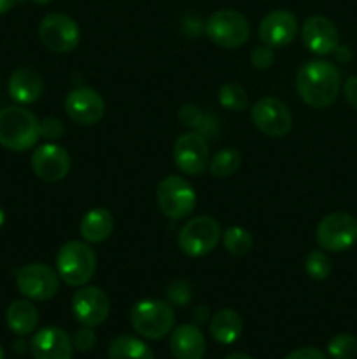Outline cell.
Here are the masks:
<instances>
[{
    "instance_id": "obj_30",
    "label": "cell",
    "mask_w": 357,
    "mask_h": 359,
    "mask_svg": "<svg viewBox=\"0 0 357 359\" xmlns=\"http://www.w3.org/2000/svg\"><path fill=\"white\" fill-rule=\"evenodd\" d=\"M168 300L174 305H186L189 300H191V286H189L186 280H175L168 286L167 290Z\"/></svg>"
},
{
    "instance_id": "obj_31",
    "label": "cell",
    "mask_w": 357,
    "mask_h": 359,
    "mask_svg": "<svg viewBox=\"0 0 357 359\" xmlns=\"http://www.w3.org/2000/svg\"><path fill=\"white\" fill-rule=\"evenodd\" d=\"M178 119L184 126H189V128H200L202 123L205 121V114L200 111L198 105L186 104L184 107H181L178 111Z\"/></svg>"
},
{
    "instance_id": "obj_25",
    "label": "cell",
    "mask_w": 357,
    "mask_h": 359,
    "mask_svg": "<svg viewBox=\"0 0 357 359\" xmlns=\"http://www.w3.org/2000/svg\"><path fill=\"white\" fill-rule=\"evenodd\" d=\"M240 165L241 154L238 153V149H234V147H226V149H220L219 153L210 160L209 170L214 177L226 179L231 177V175L240 168Z\"/></svg>"
},
{
    "instance_id": "obj_1",
    "label": "cell",
    "mask_w": 357,
    "mask_h": 359,
    "mask_svg": "<svg viewBox=\"0 0 357 359\" xmlns=\"http://www.w3.org/2000/svg\"><path fill=\"white\" fill-rule=\"evenodd\" d=\"M340 84V70L326 60H312L298 70V95L310 107H329L338 97Z\"/></svg>"
},
{
    "instance_id": "obj_40",
    "label": "cell",
    "mask_w": 357,
    "mask_h": 359,
    "mask_svg": "<svg viewBox=\"0 0 357 359\" xmlns=\"http://www.w3.org/2000/svg\"><path fill=\"white\" fill-rule=\"evenodd\" d=\"M4 223H6V212H4L2 207H0V228L4 226Z\"/></svg>"
},
{
    "instance_id": "obj_35",
    "label": "cell",
    "mask_w": 357,
    "mask_h": 359,
    "mask_svg": "<svg viewBox=\"0 0 357 359\" xmlns=\"http://www.w3.org/2000/svg\"><path fill=\"white\" fill-rule=\"evenodd\" d=\"M286 359H328L322 351L315 349V347H303V349H296L290 354H287Z\"/></svg>"
},
{
    "instance_id": "obj_26",
    "label": "cell",
    "mask_w": 357,
    "mask_h": 359,
    "mask_svg": "<svg viewBox=\"0 0 357 359\" xmlns=\"http://www.w3.org/2000/svg\"><path fill=\"white\" fill-rule=\"evenodd\" d=\"M223 245L231 256H245L254 245L251 231L241 226H231L224 231Z\"/></svg>"
},
{
    "instance_id": "obj_32",
    "label": "cell",
    "mask_w": 357,
    "mask_h": 359,
    "mask_svg": "<svg viewBox=\"0 0 357 359\" xmlns=\"http://www.w3.org/2000/svg\"><path fill=\"white\" fill-rule=\"evenodd\" d=\"M251 62L258 70L270 69V67L273 65V62H275V53H273V48H270V46L266 44L254 48L252 49Z\"/></svg>"
},
{
    "instance_id": "obj_3",
    "label": "cell",
    "mask_w": 357,
    "mask_h": 359,
    "mask_svg": "<svg viewBox=\"0 0 357 359\" xmlns=\"http://www.w3.org/2000/svg\"><path fill=\"white\" fill-rule=\"evenodd\" d=\"M97 272V255L80 241H70L56 255V273L69 286H84Z\"/></svg>"
},
{
    "instance_id": "obj_19",
    "label": "cell",
    "mask_w": 357,
    "mask_h": 359,
    "mask_svg": "<svg viewBox=\"0 0 357 359\" xmlns=\"http://www.w3.org/2000/svg\"><path fill=\"white\" fill-rule=\"evenodd\" d=\"M170 351L175 359H203L206 353L205 337L195 325H181L170 337Z\"/></svg>"
},
{
    "instance_id": "obj_17",
    "label": "cell",
    "mask_w": 357,
    "mask_h": 359,
    "mask_svg": "<svg viewBox=\"0 0 357 359\" xmlns=\"http://www.w3.org/2000/svg\"><path fill=\"white\" fill-rule=\"evenodd\" d=\"M259 39L270 48L290 44L298 34V20L289 11H272L259 23Z\"/></svg>"
},
{
    "instance_id": "obj_6",
    "label": "cell",
    "mask_w": 357,
    "mask_h": 359,
    "mask_svg": "<svg viewBox=\"0 0 357 359\" xmlns=\"http://www.w3.org/2000/svg\"><path fill=\"white\" fill-rule=\"evenodd\" d=\"M205 32L214 44L220 48L233 49L240 48L247 42L251 27L244 14L233 9H220L210 14L206 20Z\"/></svg>"
},
{
    "instance_id": "obj_34",
    "label": "cell",
    "mask_w": 357,
    "mask_h": 359,
    "mask_svg": "<svg viewBox=\"0 0 357 359\" xmlns=\"http://www.w3.org/2000/svg\"><path fill=\"white\" fill-rule=\"evenodd\" d=\"M41 137L48 140H58L63 135L65 128H63L62 119L58 118H46L41 121Z\"/></svg>"
},
{
    "instance_id": "obj_12",
    "label": "cell",
    "mask_w": 357,
    "mask_h": 359,
    "mask_svg": "<svg viewBox=\"0 0 357 359\" xmlns=\"http://www.w3.org/2000/svg\"><path fill=\"white\" fill-rule=\"evenodd\" d=\"M174 161L182 174H203L210 163L209 144L205 137L198 132H189L178 137L174 144Z\"/></svg>"
},
{
    "instance_id": "obj_18",
    "label": "cell",
    "mask_w": 357,
    "mask_h": 359,
    "mask_svg": "<svg viewBox=\"0 0 357 359\" xmlns=\"http://www.w3.org/2000/svg\"><path fill=\"white\" fill-rule=\"evenodd\" d=\"M30 349L35 359H72L74 344L62 328L48 326L35 333Z\"/></svg>"
},
{
    "instance_id": "obj_37",
    "label": "cell",
    "mask_w": 357,
    "mask_h": 359,
    "mask_svg": "<svg viewBox=\"0 0 357 359\" xmlns=\"http://www.w3.org/2000/svg\"><path fill=\"white\" fill-rule=\"evenodd\" d=\"M332 55H335L340 62H349V60L352 58V51H350V48H346V46H340V44L338 48L332 51Z\"/></svg>"
},
{
    "instance_id": "obj_22",
    "label": "cell",
    "mask_w": 357,
    "mask_h": 359,
    "mask_svg": "<svg viewBox=\"0 0 357 359\" xmlns=\"http://www.w3.org/2000/svg\"><path fill=\"white\" fill-rule=\"evenodd\" d=\"M241 330H244V323H241L240 314L231 309H220L210 319V335L223 346L237 342L241 335Z\"/></svg>"
},
{
    "instance_id": "obj_11",
    "label": "cell",
    "mask_w": 357,
    "mask_h": 359,
    "mask_svg": "<svg viewBox=\"0 0 357 359\" xmlns=\"http://www.w3.org/2000/svg\"><path fill=\"white\" fill-rule=\"evenodd\" d=\"M252 123L268 137H286L293 130V114L280 98L265 97L251 109Z\"/></svg>"
},
{
    "instance_id": "obj_21",
    "label": "cell",
    "mask_w": 357,
    "mask_h": 359,
    "mask_svg": "<svg viewBox=\"0 0 357 359\" xmlns=\"http://www.w3.org/2000/svg\"><path fill=\"white\" fill-rule=\"evenodd\" d=\"M114 230V217L104 207H94L88 210L80 219V237L90 244H100L107 241Z\"/></svg>"
},
{
    "instance_id": "obj_39",
    "label": "cell",
    "mask_w": 357,
    "mask_h": 359,
    "mask_svg": "<svg viewBox=\"0 0 357 359\" xmlns=\"http://www.w3.org/2000/svg\"><path fill=\"white\" fill-rule=\"evenodd\" d=\"M226 359H252V358L247 356V354H244V353H233V354H230V356H226Z\"/></svg>"
},
{
    "instance_id": "obj_8",
    "label": "cell",
    "mask_w": 357,
    "mask_h": 359,
    "mask_svg": "<svg viewBox=\"0 0 357 359\" xmlns=\"http://www.w3.org/2000/svg\"><path fill=\"white\" fill-rule=\"evenodd\" d=\"M16 286L28 300H51L59 290V277L51 266L44 263H30L18 270Z\"/></svg>"
},
{
    "instance_id": "obj_13",
    "label": "cell",
    "mask_w": 357,
    "mask_h": 359,
    "mask_svg": "<svg viewBox=\"0 0 357 359\" xmlns=\"http://www.w3.org/2000/svg\"><path fill=\"white\" fill-rule=\"evenodd\" d=\"M72 312L83 326H100L111 312V300L97 286H86L76 291L72 298Z\"/></svg>"
},
{
    "instance_id": "obj_7",
    "label": "cell",
    "mask_w": 357,
    "mask_h": 359,
    "mask_svg": "<svg viewBox=\"0 0 357 359\" xmlns=\"http://www.w3.org/2000/svg\"><path fill=\"white\" fill-rule=\"evenodd\" d=\"M156 200L160 210L170 219H184L195 210L196 191L184 177L168 175L158 184Z\"/></svg>"
},
{
    "instance_id": "obj_33",
    "label": "cell",
    "mask_w": 357,
    "mask_h": 359,
    "mask_svg": "<svg viewBox=\"0 0 357 359\" xmlns=\"http://www.w3.org/2000/svg\"><path fill=\"white\" fill-rule=\"evenodd\" d=\"M72 344L77 351H80V353H90L94 347V344H97V337H94L93 330H91L90 326H84V328L77 330V332L74 333Z\"/></svg>"
},
{
    "instance_id": "obj_38",
    "label": "cell",
    "mask_w": 357,
    "mask_h": 359,
    "mask_svg": "<svg viewBox=\"0 0 357 359\" xmlns=\"http://www.w3.org/2000/svg\"><path fill=\"white\" fill-rule=\"evenodd\" d=\"M18 0H0V14H6L16 6Z\"/></svg>"
},
{
    "instance_id": "obj_41",
    "label": "cell",
    "mask_w": 357,
    "mask_h": 359,
    "mask_svg": "<svg viewBox=\"0 0 357 359\" xmlns=\"http://www.w3.org/2000/svg\"><path fill=\"white\" fill-rule=\"evenodd\" d=\"M31 2L38 4V6H46V4H49V2H51V0H31Z\"/></svg>"
},
{
    "instance_id": "obj_16",
    "label": "cell",
    "mask_w": 357,
    "mask_h": 359,
    "mask_svg": "<svg viewBox=\"0 0 357 359\" xmlns=\"http://www.w3.org/2000/svg\"><path fill=\"white\" fill-rule=\"evenodd\" d=\"M301 39L307 49L314 55H332L338 48V30L326 16H310L301 28Z\"/></svg>"
},
{
    "instance_id": "obj_20",
    "label": "cell",
    "mask_w": 357,
    "mask_h": 359,
    "mask_svg": "<svg viewBox=\"0 0 357 359\" xmlns=\"http://www.w3.org/2000/svg\"><path fill=\"white\" fill-rule=\"evenodd\" d=\"M10 98L18 104H34L41 98L42 91H44V83L38 72L28 67H21L16 69L9 77V84H7Z\"/></svg>"
},
{
    "instance_id": "obj_29",
    "label": "cell",
    "mask_w": 357,
    "mask_h": 359,
    "mask_svg": "<svg viewBox=\"0 0 357 359\" xmlns=\"http://www.w3.org/2000/svg\"><path fill=\"white\" fill-rule=\"evenodd\" d=\"M328 354L332 359H354L357 356V339L349 333L332 337L328 344Z\"/></svg>"
},
{
    "instance_id": "obj_24",
    "label": "cell",
    "mask_w": 357,
    "mask_h": 359,
    "mask_svg": "<svg viewBox=\"0 0 357 359\" xmlns=\"http://www.w3.org/2000/svg\"><path fill=\"white\" fill-rule=\"evenodd\" d=\"M108 359H154V353L136 337L119 335L108 346Z\"/></svg>"
},
{
    "instance_id": "obj_4",
    "label": "cell",
    "mask_w": 357,
    "mask_h": 359,
    "mask_svg": "<svg viewBox=\"0 0 357 359\" xmlns=\"http://www.w3.org/2000/svg\"><path fill=\"white\" fill-rule=\"evenodd\" d=\"M133 330L140 337L160 340L174 330L175 312L170 304L161 300H140L130 312Z\"/></svg>"
},
{
    "instance_id": "obj_27",
    "label": "cell",
    "mask_w": 357,
    "mask_h": 359,
    "mask_svg": "<svg viewBox=\"0 0 357 359\" xmlns=\"http://www.w3.org/2000/svg\"><path fill=\"white\" fill-rule=\"evenodd\" d=\"M219 104L227 111H245L248 105L247 91L237 83H226L219 90Z\"/></svg>"
},
{
    "instance_id": "obj_23",
    "label": "cell",
    "mask_w": 357,
    "mask_h": 359,
    "mask_svg": "<svg viewBox=\"0 0 357 359\" xmlns=\"http://www.w3.org/2000/svg\"><path fill=\"white\" fill-rule=\"evenodd\" d=\"M6 321L7 326H9L16 335H30V333L37 328L38 312L31 302L14 300L13 304L7 307Z\"/></svg>"
},
{
    "instance_id": "obj_28",
    "label": "cell",
    "mask_w": 357,
    "mask_h": 359,
    "mask_svg": "<svg viewBox=\"0 0 357 359\" xmlns=\"http://www.w3.org/2000/svg\"><path fill=\"white\" fill-rule=\"evenodd\" d=\"M304 270H307L308 277L314 280H326L332 270V263L329 256L321 249H314L307 255L304 259Z\"/></svg>"
},
{
    "instance_id": "obj_10",
    "label": "cell",
    "mask_w": 357,
    "mask_h": 359,
    "mask_svg": "<svg viewBox=\"0 0 357 359\" xmlns=\"http://www.w3.org/2000/svg\"><path fill=\"white\" fill-rule=\"evenodd\" d=\"M38 37L42 44L55 53H70L77 48L80 39L79 27L70 16L51 13L42 18L38 25Z\"/></svg>"
},
{
    "instance_id": "obj_36",
    "label": "cell",
    "mask_w": 357,
    "mask_h": 359,
    "mask_svg": "<svg viewBox=\"0 0 357 359\" xmlns=\"http://www.w3.org/2000/svg\"><path fill=\"white\" fill-rule=\"evenodd\" d=\"M343 95H345L346 102L357 111V76L346 79L345 86H343Z\"/></svg>"
},
{
    "instance_id": "obj_2",
    "label": "cell",
    "mask_w": 357,
    "mask_h": 359,
    "mask_svg": "<svg viewBox=\"0 0 357 359\" xmlns=\"http://www.w3.org/2000/svg\"><path fill=\"white\" fill-rule=\"evenodd\" d=\"M41 123L28 109L13 105L0 109V146L9 151H28L41 139Z\"/></svg>"
},
{
    "instance_id": "obj_5",
    "label": "cell",
    "mask_w": 357,
    "mask_h": 359,
    "mask_svg": "<svg viewBox=\"0 0 357 359\" xmlns=\"http://www.w3.org/2000/svg\"><path fill=\"white\" fill-rule=\"evenodd\" d=\"M219 241V223L210 216H196L181 228L177 244L184 255L191 258H202L210 255L217 248Z\"/></svg>"
},
{
    "instance_id": "obj_14",
    "label": "cell",
    "mask_w": 357,
    "mask_h": 359,
    "mask_svg": "<svg viewBox=\"0 0 357 359\" xmlns=\"http://www.w3.org/2000/svg\"><path fill=\"white\" fill-rule=\"evenodd\" d=\"M65 111L72 121L84 126H91L100 123L104 118L105 102L97 90L80 86L66 95Z\"/></svg>"
},
{
    "instance_id": "obj_42",
    "label": "cell",
    "mask_w": 357,
    "mask_h": 359,
    "mask_svg": "<svg viewBox=\"0 0 357 359\" xmlns=\"http://www.w3.org/2000/svg\"><path fill=\"white\" fill-rule=\"evenodd\" d=\"M0 359H6V353H4L2 346H0Z\"/></svg>"
},
{
    "instance_id": "obj_9",
    "label": "cell",
    "mask_w": 357,
    "mask_h": 359,
    "mask_svg": "<svg viewBox=\"0 0 357 359\" xmlns=\"http://www.w3.org/2000/svg\"><path fill=\"white\" fill-rule=\"evenodd\" d=\"M317 242L329 252H343L357 242V219L346 212L328 214L317 226Z\"/></svg>"
},
{
    "instance_id": "obj_15",
    "label": "cell",
    "mask_w": 357,
    "mask_h": 359,
    "mask_svg": "<svg viewBox=\"0 0 357 359\" xmlns=\"http://www.w3.org/2000/svg\"><path fill=\"white\" fill-rule=\"evenodd\" d=\"M35 175L46 182H59L70 172V154L58 144H44L31 154Z\"/></svg>"
}]
</instances>
